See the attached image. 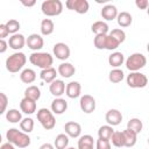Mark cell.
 <instances>
[{
    "instance_id": "6da1fadb",
    "label": "cell",
    "mask_w": 149,
    "mask_h": 149,
    "mask_svg": "<svg viewBox=\"0 0 149 149\" xmlns=\"http://www.w3.org/2000/svg\"><path fill=\"white\" fill-rule=\"evenodd\" d=\"M6 139L9 143L14 144L17 148H27L30 144L29 135L16 128H9L6 133Z\"/></svg>"
},
{
    "instance_id": "7a4b0ae2",
    "label": "cell",
    "mask_w": 149,
    "mask_h": 149,
    "mask_svg": "<svg viewBox=\"0 0 149 149\" xmlns=\"http://www.w3.org/2000/svg\"><path fill=\"white\" fill-rule=\"evenodd\" d=\"M29 62L33 65H35V66L41 68L42 70H44V69L51 68V65L54 63V58H52V56L49 52H40V51H36V52H33L29 56Z\"/></svg>"
},
{
    "instance_id": "3957f363",
    "label": "cell",
    "mask_w": 149,
    "mask_h": 149,
    "mask_svg": "<svg viewBox=\"0 0 149 149\" xmlns=\"http://www.w3.org/2000/svg\"><path fill=\"white\" fill-rule=\"evenodd\" d=\"M26 62L27 57L23 52H15L6 59V69L12 73H16L24 66Z\"/></svg>"
},
{
    "instance_id": "277c9868",
    "label": "cell",
    "mask_w": 149,
    "mask_h": 149,
    "mask_svg": "<svg viewBox=\"0 0 149 149\" xmlns=\"http://www.w3.org/2000/svg\"><path fill=\"white\" fill-rule=\"evenodd\" d=\"M41 9L47 16H57L63 12V3L61 0H45L42 2Z\"/></svg>"
},
{
    "instance_id": "5b68a950",
    "label": "cell",
    "mask_w": 149,
    "mask_h": 149,
    "mask_svg": "<svg viewBox=\"0 0 149 149\" xmlns=\"http://www.w3.org/2000/svg\"><path fill=\"white\" fill-rule=\"evenodd\" d=\"M147 64V58L143 54L140 52H135L132 54L127 59H126V68L130 71V72H136L140 69L144 68Z\"/></svg>"
},
{
    "instance_id": "8992f818",
    "label": "cell",
    "mask_w": 149,
    "mask_h": 149,
    "mask_svg": "<svg viewBox=\"0 0 149 149\" xmlns=\"http://www.w3.org/2000/svg\"><path fill=\"white\" fill-rule=\"evenodd\" d=\"M37 120L45 130H50L56 126V119L54 113L48 108H40L37 111Z\"/></svg>"
},
{
    "instance_id": "52a82bcc",
    "label": "cell",
    "mask_w": 149,
    "mask_h": 149,
    "mask_svg": "<svg viewBox=\"0 0 149 149\" xmlns=\"http://www.w3.org/2000/svg\"><path fill=\"white\" fill-rule=\"evenodd\" d=\"M127 85L132 88H142L146 87L148 84V78L144 73H141L139 71L136 72H130L127 78H126Z\"/></svg>"
},
{
    "instance_id": "ba28073f",
    "label": "cell",
    "mask_w": 149,
    "mask_h": 149,
    "mask_svg": "<svg viewBox=\"0 0 149 149\" xmlns=\"http://www.w3.org/2000/svg\"><path fill=\"white\" fill-rule=\"evenodd\" d=\"M65 6L69 9L77 12L78 14H85L88 12V8H90L87 0H68L65 2Z\"/></svg>"
},
{
    "instance_id": "9c48e42d",
    "label": "cell",
    "mask_w": 149,
    "mask_h": 149,
    "mask_svg": "<svg viewBox=\"0 0 149 149\" xmlns=\"http://www.w3.org/2000/svg\"><path fill=\"white\" fill-rule=\"evenodd\" d=\"M79 105H80V109L84 113L90 114L95 109V99L90 94H84L80 97Z\"/></svg>"
},
{
    "instance_id": "30bf717a",
    "label": "cell",
    "mask_w": 149,
    "mask_h": 149,
    "mask_svg": "<svg viewBox=\"0 0 149 149\" xmlns=\"http://www.w3.org/2000/svg\"><path fill=\"white\" fill-rule=\"evenodd\" d=\"M52 52H54V56H56V58L59 61H66L70 57V48L68 44L63 42L56 43L52 48Z\"/></svg>"
},
{
    "instance_id": "8fae6325",
    "label": "cell",
    "mask_w": 149,
    "mask_h": 149,
    "mask_svg": "<svg viewBox=\"0 0 149 149\" xmlns=\"http://www.w3.org/2000/svg\"><path fill=\"white\" fill-rule=\"evenodd\" d=\"M27 45L29 49L34 50L35 52L37 50H41L44 45V40L41 35L38 34H30L28 37H27Z\"/></svg>"
},
{
    "instance_id": "7c38bea8",
    "label": "cell",
    "mask_w": 149,
    "mask_h": 149,
    "mask_svg": "<svg viewBox=\"0 0 149 149\" xmlns=\"http://www.w3.org/2000/svg\"><path fill=\"white\" fill-rule=\"evenodd\" d=\"M64 130L69 137L77 139L81 134V126L76 121H69L64 125Z\"/></svg>"
},
{
    "instance_id": "4fadbf2b",
    "label": "cell",
    "mask_w": 149,
    "mask_h": 149,
    "mask_svg": "<svg viewBox=\"0 0 149 149\" xmlns=\"http://www.w3.org/2000/svg\"><path fill=\"white\" fill-rule=\"evenodd\" d=\"M65 90H66V85H65V83H64L62 79H56V80H54V81L50 84V86H49L50 93H51L54 97H56V98H61V97L65 93Z\"/></svg>"
},
{
    "instance_id": "5bb4252c",
    "label": "cell",
    "mask_w": 149,
    "mask_h": 149,
    "mask_svg": "<svg viewBox=\"0 0 149 149\" xmlns=\"http://www.w3.org/2000/svg\"><path fill=\"white\" fill-rule=\"evenodd\" d=\"M105 120L106 122L109 125V126H118L121 123L122 121V114L119 109H115V108H112L109 111H107L106 115H105Z\"/></svg>"
},
{
    "instance_id": "9a60e30c",
    "label": "cell",
    "mask_w": 149,
    "mask_h": 149,
    "mask_svg": "<svg viewBox=\"0 0 149 149\" xmlns=\"http://www.w3.org/2000/svg\"><path fill=\"white\" fill-rule=\"evenodd\" d=\"M24 44H27V38L22 34H14L9 37L8 45L13 50H20L24 47Z\"/></svg>"
},
{
    "instance_id": "2e32d148",
    "label": "cell",
    "mask_w": 149,
    "mask_h": 149,
    "mask_svg": "<svg viewBox=\"0 0 149 149\" xmlns=\"http://www.w3.org/2000/svg\"><path fill=\"white\" fill-rule=\"evenodd\" d=\"M100 14H101V17L104 20H106V21H113L119 15L116 7L114 5H111V3L104 6L102 9H101V12H100Z\"/></svg>"
},
{
    "instance_id": "e0dca14e",
    "label": "cell",
    "mask_w": 149,
    "mask_h": 149,
    "mask_svg": "<svg viewBox=\"0 0 149 149\" xmlns=\"http://www.w3.org/2000/svg\"><path fill=\"white\" fill-rule=\"evenodd\" d=\"M50 108H51V112L54 114H58L59 115V114H63L68 109V102L63 98H56V99L52 100Z\"/></svg>"
},
{
    "instance_id": "ac0fdd59",
    "label": "cell",
    "mask_w": 149,
    "mask_h": 149,
    "mask_svg": "<svg viewBox=\"0 0 149 149\" xmlns=\"http://www.w3.org/2000/svg\"><path fill=\"white\" fill-rule=\"evenodd\" d=\"M81 92V85L78 81H70L69 84H66V90H65V94L70 98V99H76L80 95Z\"/></svg>"
},
{
    "instance_id": "d6986e66",
    "label": "cell",
    "mask_w": 149,
    "mask_h": 149,
    "mask_svg": "<svg viewBox=\"0 0 149 149\" xmlns=\"http://www.w3.org/2000/svg\"><path fill=\"white\" fill-rule=\"evenodd\" d=\"M57 72H58L63 78H70V77H72V76L76 73V68H74L71 63L64 62V63H62V64L58 65Z\"/></svg>"
},
{
    "instance_id": "ffe728a7",
    "label": "cell",
    "mask_w": 149,
    "mask_h": 149,
    "mask_svg": "<svg viewBox=\"0 0 149 149\" xmlns=\"http://www.w3.org/2000/svg\"><path fill=\"white\" fill-rule=\"evenodd\" d=\"M20 108H21L22 113L30 115V114L36 112V101H34L31 99H28V98H23L20 101Z\"/></svg>"
},
{
    "instance_id": "44dd1931",
    "label": "cell",
    "mask_w": 149,
    "mask_h": 149,
    "mask_svg": "<svg viewBox=\"0 0 149 149\" xmlns=\"http://www.w3.org/2000/svg\"><path fill=\"white\" fill-rule=\"evenodd\" d=\"M40 77L43 81L48 83V84H51L54 80H56V77H57V71L55 68H48V69H44L41 71L40 73Z\"/></svg>"
},
{
    "instance_id": "7402d4cb",
    "label": "cell",
    "mask_w": 149,
    "mask_h": 149,
    "mask_svg": "<svg viewBox=\"0 0 149 149\" xmlns=\"http://www.w3.org/2000/svg\"><path fill=\"white\" fill-rule=\"evenodd\" d=\"M122 133H123V137H125V147H127V148L134 147L137 142V134L128 128L122 130Z\"/></svg>"
},
{
    "instance_id": "603a6c76",
    "label": "cell",
    "mask_w": 149,
    "mask_h": 149,
    "mask_svg": "<svg viewBox=\"0 0 149 149\" xmlns=\"http://www.w3.org/2000/svg\"><path fill=\"white\" fill-rule=\"evenodd\" d=\"M125 62V56L122 52H119V51H115L113 52L112 55H109L108 57V63L111 66L115 68V69H119V66H121Z\"/></svg>"
},
{
    "instance_id": "cb8c5ba5",
    "label": "cell",
    "mask_w": 149,
    "mask_h": 149,
    "mask_svg": "<svg viewBox=\"0 0 149 149\" xmlns=\"http://www.w3.org/2000/svg\"><path fill=\"white\" fill-rule=\"evenodd\" d=\"M108 24L105 21H95L92 26H91V30L92 33H94L95 35H107L108 33Z\"/></svg>"
},
{
    "instance_id": "d4e9b609",
    "label": "cell",
    "mask_w": 149,
    "mask_h": 149,
    "mask_svg": "<svg viewBox=\"0 0 149 149\" xmlns=\"http://www.w3.org/2000/svg\"><path fill=\"white\" fill-rule=\"evenodd\" d=\"M116 21H118V24L122 28H126V27H129L133 22V17L130 15V13L128 12H121L119 13L118 17H116Z\"/></svg>"
},
{
    "instance_id": "484cf974",
    "label": "cell",
    "mask_w": 149,
    "mask_h": 149,
    "mask_svg": "<svg viewBox=\"0 0 149 149\" xmlns=\"http://www.w3.org/2000/svg\"><path fill=\"white\" fill-rule=\"evenodd\" d=\"M20 79L24 84H31L36 79V72L33 69H24L20 73Z\"/></svg>"
},
{
    "instance_id": "4316f807",
    "label": "cell",
    "mask_w": 149,
    "mask_h": 149,
    "mask_svg": "<svg viewBox=\"0 0 149 149\" xmlns=\"http://www.w3.org/2000/svg\"><path fill=\"white\" fill-rule=\"evenodd\" d=\"M94 141L91 135H83L78 140V149H94Z\"/></svg>"
},
{
    "instance_id": "83f0119b",
    "label": "cell",
    "mask_w": 149,
    "mask_h": 149,
    "mask_svg": "<svg viewBox=\"0 0 149 149\" xmlns=\"http://www.w3.org/2000/svg\"><path fill=\"white\" fill-rule=\"evenodd\" d=\"M41 34L44 35V36H48V35H51L54 33V29H55V24L52 22V20L50 19H43L42 22H41Z\"/></svg>"
},
{
    "instance_id": "f1b7e54d",
    "label": "cell",
    "mask_w": 149,
    "mask_h": 149,
    "mask_svg": "<svg viewBox=\"0 0 149 149\" xmlns=\"http://www.w3.org/2000/svg\"><path fill=\"white\" fill-rule=\"evenodd\" d=\"M24 98H28V99H31L34 101H37L40 98H41V91L37 86L35 85H30L26 88L24 91Z\"/></svg>"
},
{
    "instance_id": "f546056e",
    "label": "cell",
    "mask_w": 149,
    "mask_h": 149,
    "mask_svg": "<svg viewBox=\"0 0 149 149\" xmlns=\"http://www.w3.org/2000/svg\"><path fill=\"white\" fill-rule=\"evenodd\" d=\"M115 130L113 129L112 126L109 125H105V126H101L99 129H98V137L99 139H104V140H111L113 133Z\"/></svg>"
},
{
    "instance_id": "4dcf8cb0",
    "label": "cell",
    "mask_w": 149,
    "mask_h": 149,
    "mask_svg": "<svg viewBox=\"0 0 149 149\" xmlns=\"http://www.w3.org/2000/svg\"><path fill=\"white\" fill-rule=\"evenodd\" d=\"M56 149H66L69 146V136L66 134H58L54 141Z\"/></svg>"
},
{
    "instance_id": "1f68e13d",
    "label": "cell",
    "mask_w": 149,
    "mask_h": 149,
    "mask_svg": "<svg viewBox=\"0 0 149 149\" xmlns=\"http://www.w3.org/2000/svg\"><path fill=\"white\" fill-rule=\"evenodd\" d=\"M6 119H7L8 122H12V123L21 122L22 121V114L17 109L12 108V109H8L6 112Z\"/></svg>"
},
{
    "instance_id": "d6a6232c",
    "label": "cell",
    "mask_w": 149,
    "mask_h": 149,
    "mask_svg": "<svg viewBox=\"0 0 149 149\" xmlns=\"http://www.w3.org/2000/svg\"><path fill=\"white\" fill-rule=\"evenodd\" d=\"M123 78H125V73L121 69H113L108 74V79L113 84H118V83L122 81Z\"/></svg>"
},
{
    "instance_id": "836d02e7",
    "label": "cell",
    "mask_w": 149,
    "mask_h": 149,
    "mask_svg": "<svg viewBox=\"0 0 149 149\" xmlns=\"http://www.w3.org/2000/svg\"><path fill=\"white\" fill-rule=\"evenodd\" d=\"M127 128L130 129V130H133V132H135L136 134H140V133L142 132L143 123H142V121H141L140 119L133 118V119H130V120L127 122Z\"/></svg>"
},
{
    "instance_id": "e575fe53",
    "label": "cell",
    "mask_w": 149,
    "mask_h": 149,
    "mask_svg": "<svg viewBox=\"0 0 149 149\" xmlns=\"http://www.w3.org/2000/svg\"><path fill=\"white\" fill-rule=\"evenodd\" d=\"M109 141H112V144L116 148L125 147V137H123L122 132H114Z\"/></svg>"
},
{
    "instance_id": "d590c367",
    "label": "cell",
    "mask_w": 149,
    "mask_h": 149,
    "mask_svg": "<svg viewBox=\"0 0 149 149\" xmlns=\"http://www.w3.org/2000/svg\"><path fill=\"white\" fill-rule=\"evenodd\" d=\"M20 128L22 132L24 133H31L34 129V120L31 118H24L22 119V121L20 122Z\"/></svg>"
},
{
    "instance_id": "8d00e7d4",
    "label": "cell",
    "mask_w": 149,
    "mask_h": 149,
    "mask_svg": "<svg viewBox=\"0 0 149 149\" xmlns=\"http://www.w3.org/2000/svg\"><path fill=\"white\" fill-rule=\"evenodd\" d=\"M6 27H7V29H8V31H9V34H17V31H19V29H20V27H21V24H20V22L17 21V20H15V19H10V20H8L6 23Z\"/></svg>"
},
{
    "instance_id": "74e56055",
    "label": "cell",
    "mask_w": 149,
    "mask_h": 149,
    "mask_svg": "<svg viewBox=\"0 0 149 149\" xmlns=\"http://www.w3.org/2000/svg\"><path fill=\"white\" fill-rule=\"evenodd\" d=\"M107 35H95V37L93 40V44H94V47L97 49H99V50L106 49V38H107Z\"/></svg>"
},
{
    "instance_id": "f35d334b",
    "label": "cell",
    "mask_w": 149,
    "mask_h": 149,
    "mask_svg": "<svg viewBox=\"0 0 149 149\" xmlns=\"http://www.w3.org/2000/svg\"><path fill=\"white\" fill-rule=\"evenodd\" d=\"M109 35L111 36H113L120 44L121 43H123L125 42V40H126V34H125V31L122 30V29H120V28H116V29H112V31L109 33Z\"/></svg>"
},
{
    "instance_id": "ab89813d",
    "label": "cell",
    "mask_w": 149,
    "mask_h": 149,
    "mask_svg": "<svg viewBox=\"0 0 149 149\" xmlns=\"http://www.w3.org/2000/svg\"><path fill=\"white\" fill-rule=\"evenodd\" d=\"M120 45V43L113 37V36H111L109 34L107 35V38H106V49L107 50H115Z\"/></svg>"
},
{
    "instance_id": "60d3db41",
    "label": "cell",
    "mask_w": 149,
    "mask_h": 149,
    "mask_svg": "<svg viewBox=\"0 0 149 149\" xmlns=\"http://www.w3.org/2000/svg\"><path fill=\"white\" fill-rule=\"evenodd\" d=\"M95 149H112L109 140H104V139L98 137L97 143H95Z\"/></svg>"
},
{
    "instance_id": "b9f144b4",
    "label": "cell",
    "mask_w": 149,
    "mask_h": 149,
    "mask_svg": "<svg viewBox=\"0 0 149 149\" xmlns=\"http://www.w3.org/2000/svg\"><path fill=\"white\" fill-rule=\"evenodd\" d=\"M0 99H1V109H0V113L3 114L6 112V107H7V102H8V98L5 93H0Z\"/></svg>"
},
{
    "instance_id": "7bdbcfd3",
    "label": "cell",
    "mask_w": 149,
    "mask_h": 149,
    "mask_svg": "<svg viewBox=\"0 0 149 149\" xmlns=\"http://www.w3.org/2000/svg\"><path fill=\"white\" fill-rule=\"evenodd\" d=\"M135 5L140 9H147L149 6V1L148 0H135Z\"/></svg>"
},
{
    "instance_id": "ee69618b",
    "label": "cell",
    "mask_w": 149,
    "mask_h": 149,
    "mask_svg": "<svg viewBox=\"0 0 149 149\" xmlns=\"http://www.w3.org/2000/svg\"><path fill=\"white\" fill-rule=\"evenodd\" d=\"M8 35H9V31H8L7 27H6V24L5 23H1L0 24V38L1 40H5V37H7Z\"/></svg>"
},
{
    "instance_id": "f6af8a7d",
    "label": "cell",
    "mask_w": 149,
    "mask_h": 149,
    "mask_svg": "<svg viewBox=\"0 0 149 149\" xmlns=\"http://www.w3.org/2000/svg\"><path fill=\"white\" fill-rule=\"evenodd\" d=\"M8 45V42H6L5 40H0V52L1 54H3L6 50H7V47Z\"/></svg>"
},
{
    "instance_id": "bcb514c9",
    "label": "cell",
    "mask_w": 149,
    "mask_h": 149,
    "mask_svg": "<svg viewBox=\"0 0 149 149\" xmlns=\"http://www.w3.org/2000/svg\"><path fill=\"white\" fill-rule=\"evenodd\" d=\"M21 3H22L23 6H26V7H31V6H34V5L36 3V1H35V0H30V1L21 0Z\"/></svg>"
},
{
    "instance_id": "7dc6e473",
    "label": "cell",
    "mask_w": 149,
    "mask_h": 149,
    "mask_svg": "<svg viewBox=\"0 0 149 149\" xmlns=\"http://www.w3.org/2000/svg\"><path fill=\"white\" fill-rule=\"evenodd\" d=\"M0 149H15V147H14V144L7 142V143H3V144L0 147Z\"/></svg>"
},
{
    "instance_id": "c3c4849f",
    "label": "cell",
    "mask_w": 149,
    "mask_h": 149,
    "mask_svg": "<svg viewBox=\"0 0 149 149\" xmlns=\"http://www.w3.org/2000/svg\"><path fill=\"white\" fill-rule=\"evenodd\" d=\"M38 149H55V146H52L50 143H43Z\"/></svg>"
},
{
    "instance_id": "681fc988",
    "label": "cell",
    "mask_w": 149,
    "mask_h": 149,
    "mask_svg": "<svg viewBox=\"0 0 149 149\" xmlns=\"http://www.w3.org/2000/svg\"><path fill=\"white\" fill-rule=\"evenodd\" d=\"M66 149H76L74 147H69V148H66Z\"/></svg>"
},
{
    "instance_id": "f907efd6",
    "label": "cell",
    "mask_w": 149,
    "mask_h": 149,
    "mask_svg": "<svg viewBox=\"0 0 149 149\" xmlns=\"http://www.w3.org/2000/svg\"><path fill=\"white\" fill-rule=\"evenodd\" d=\"M147 14L149 15V6H148V8H147Z\"/></svg>"
},
{
    "instance_id": "816d5d0a",
    "label": "cell",
    "mask_w": 149,
    "mask_h": 149,
    "mask_svg": "<svg viewBox=\"0 0 149 149\" xmlns=\"http://www.w3.org/2000/svg\"><path fill=\"white\" fill-rule=\"evenodd\" d=\"M147 50H148V52H149V43L147 44Z\"/></svg>"
},
{
    "instance_id": "f5cc1de1",
    "label": "cell",
    "mask_w": 149,
    "mask_h": 149,
    "mask_svg": "<svg viewBox=\"0 0 149 149\" xmlns=\"http://www.w3.org/2000/svg\"><path fill=\"white\" fill-rule=\"evenodd\" d=\"M148 144H149V137H148Z\"/></svg>"
}]
</instances>
